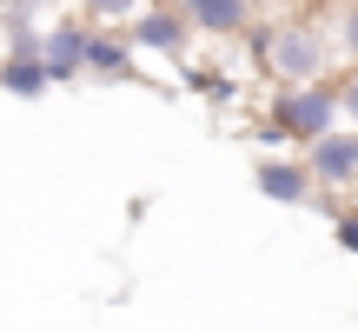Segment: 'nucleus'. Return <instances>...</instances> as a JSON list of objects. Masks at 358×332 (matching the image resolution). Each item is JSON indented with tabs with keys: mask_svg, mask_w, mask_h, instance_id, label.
<instances>
[{
	"mask_svg": "<svg viewBox=\"0 0 358 332\" xmlns=\"http://www.w3.org/2000/svg\"><path fill=\"white\" fill-rule=\"evenodd\" d=\"M332 120H338V87H332V80L279 87L272 106H266V127L279 133V140H306V146H319L325 133H332Z\"/></svg>",
	"mask_w": 358,
	"mask_h": 332,
	"instance_id": "2",
	"label": "nucleus"
},
{
	"mask_svg": "<svg viewBox=\"0 0 358 332\" xmlns=\"http://www.w3.org/2000/svg\"><path fill=\"white\" fill-rule=\"evenodd\" d=\"M252 179H259V193H266V200H279V206L312 200V173H306V160H259Z\"/></svg>",
	"mask_w": 358,
	"mask_h": 332,
	"instance_id": "7",
	"label": "nucleus"
},
{
	"mask_svg": "<svg viewBox=\"0 0 358 332\" xmlns=\"http://www.w3.org/2000/svg\"><path fill=\"white\" fill-rule=\"evenodd\" d=\"M0 7H7V0H0Z\"/></svg>",
	"mask_w": 358,
	"mask_h": 332,
	"instance_id": "17",
	"label": "nucleus"
},
{
	"mask_svg": "<svg viewBox=\"0 0 358 332\" xmlns=\"http://www.w3.org/2000/svg\"><path fill=\"white\" fill-rule=\"evenodd\" d=\"M332 87H338V113H345V120H352V133H358V67H345Z\"/></svg>",
	"mask_w": 358,
	"mask_h": 332,
	"instance_id": "11",
	"label": "nucleus"
},
{
	"mask_svg": "<svg viewBox=\"0 0 358 332\" xmlns=\"http://www.w3.org/2000/svg\"><path fill=\"white\" fill-rule=\"evenodd\" d=\"M245 47L259 53L272 80L285 87H306V80H332V34L319 20H279V27H252Z\"/></svg>",
	"mask_w": 358,
	"mask_h": 332,
	"instance_id": "1",
	"label": "nucleus"
},
{
	"mask_svg": "<svg viewBox=\"0 0 358 332\" xmlns=\"http://www.w3.org/2000/svg\"><path fill=\"white\" fill-rule=\"evenodd\" d=\"M192 80H199L206 100H226V93H232V80H226V74H192Z\"/></svg>",
	"mask_w": 358,
	"mask_h": 332,
	"instance_id": "13",
	"label": "nucleus"
},
{
	"mask_svg": "<svg viewBox=\"0 0 358 332\" xmlns=\"http://www.w3.org/2000/svg\"><path fill=\"white\" fill-rule=\"evenodd\" d=\"M332 226H338V246H345V253L358 259V206H345V213H338Z\"/></svg>",
	"mask_w": 358,
	"mask_h": 332,
	"instance_id": "12",
	"label": "nucleus"
},
{
	"mask_svg": "<svg viewBox=\"0 0 358 332\" xmlns=\"http://www.w3.org/2000/svg\"><path fill=\"white\" fill-rule=\"evenodd\" d=\"M87 67H93V74H106V80H127L133 74V40L93 27V34H87Z\"/></svg>",
	"mask_w": 358,
	"mask_h": 332,
	"instance_id": "8",
	"label": "nucleus"
},
{
	"mask_svg": "<svg viewBox=\"0 0 358 332\" xmlns=\"http://www.w3.org/2000/svg\"><path fill=\"white\" fill-rule=\"evenodd\" d=\"M186 13L179 7H153V13H140V20L127 27V40L133 47H146V53H186Z\"/></svg>",
	"mask_w": 358,
	"mask_h": 332,
	"instance_id": "6",
	"label": "nucleus"
},
{
	"mask_svg": "<svg viewBox=\"0 0 358 332\" xmlns=\"http://www.w3.org/2000/svg\"><path fill=\"white\" fill-rule=\"evenodd\" d=\"M306 173H312V186H352L358 179V133H325L319 146H306Z\"/></svg>",
	"mask_w": 358,
	"mask_h": 332,
	"instance_id": "3",
	"label": "nucleus"
},
{
	"mask_svg": "<svg viewBox=\"0 0 358 332\" xmlns=\"http://www.w3.org/2000/svg\"><path fill=\"white\" fill-rule=\"evenodd\" d=\"M252 7H272V0H252Z\"/></svg>",
	"mask_w": 358,
	"mask_h": 332,
	"instance_id": "16",
	"label": "nucleus"
},
{
	"mask_svg": "<svg viewBox=\"0 0 358 332\" xmlns=\"http://www.w3.org/2000/svg\"><path fill=\"white\" fill-rule=\"evenodd\" d=\"M87 7H93V13H127L133 0H87Z\"/></svg>",
	"mask_w": 358,
	"mask_h": 332,
	"instance_id": "14",
	"label": "nucleus"
},
{
	"mask_svg": "<svg viewBox=\"0 0 358 332\" xmlns=\"http://www.w3.org/2000/svg\"><path fill=\"white\" fill-rule=\"evenodd\" d=\"M13 7H47V0H13Z\"/></svg>",
	"mask_w": 358,
	"mask_h": 332,
	"instance_id": "15",
	"label": "nucleus"
},
{
	"mask_svg": "<svg viewBox=\"0 0 358 332\" xmlns=\"http://www.w3.org/2000/svg\"><path fill=\"white\" fill-rule=\"evenodd\" d=\"M332 27H338V47L352 53V67H358V0H332ZM325 27V34H332Z\"/></svg>",
	"mask_w": 358,
	"mask_h": 332,
	"instance_id": "10",
	"label": "nucleus"
},
{
	"mask_svg": "<svg viewBox=\"0 0 358 332\" xmlns=\"http://www.w3.org/2000/svg\"><path fill=\"white\" fill-rule=\"evenodd\" d=\"M192 34H219V40H239L252 34V0H179Z\"/></svg>",
	"mask_w": 358,
	"mask_h": 332,
	"instance_id": "4",
	"label": "nucleus"
},
{
	"mask_svg": "<svg viewBox=\"0 0 358 332\" xmlns=\"http://www.w3.org/2000/svg\"><path fill=\"white\" fill-rule=\"evenodd\" d=\"M0 87L20 93V100H40L53 87V74H47V60H0Z\"/></svg>",
	"mask_w": 358,
	"mask_h": 332,
	"instance_id": "9",
	"label": "nucleus"
},
{
	"mask_svg": "<svg viewBox=\"0 0 358 332\" xmlns=\"http://www.w3.org/2000/svg\"><path fill=\"white\" fill-rule=\"evenodd\" d=\"M87 34H93L87 20H60V27L40 34V60H47L53 80H73L80 67H87Z\"/></svg>",
	"mask_w": 358,
	"mask_h": 332,
	"instance_id": "5",
	"label": "nucleus"
}]
</instances>
